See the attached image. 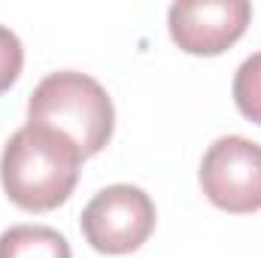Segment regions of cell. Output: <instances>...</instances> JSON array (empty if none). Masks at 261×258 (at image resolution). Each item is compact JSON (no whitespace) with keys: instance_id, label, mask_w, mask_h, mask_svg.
Returning a JSON list of instances; mask_svg holds the SVG:
<instances>
[{"instance_id":"obj_4","label":"cell","mask_w":261,"mask_h":258,"mask_svg":"<svg viewBox=\"0 0 261 258\" xmlns=\"http://www.w3.org/2000/svg\"><path fill=\"white\" fill-rule=\"evenodd\" d=\"M200 189L225 213L246 216L261 210V143L240 134L219 137L203 152Z\"/></svg>"},{"instance_id":"obj_1","label":"cell","mask_w":261,"mask_h":258,"mask_svg":"<svg viewBox=\"0 0 261 258\" xmlns=\"http://www.w3.org/2000/svg\"><path fill=\"white\" fill-rule=\"evenodd\" d=\"M82 161V152L64 134L24 125L3 146L0 183L15 207L28 213H49L73 194Z\"/></svg>"},{"instance_id":"obj_5","label":"cell","mask_w":261,"mask_h":258,"mask_svg":"<svg viewBox=\"0 0 261 258\" xmlns=\"http://www.w3.org/2000/svg\"><path fill=\"white\" fill-rule=\"evenodd\" d=\"M246 0H179L167 12L173 43L189 55H222L249 28Z\"/></svg>"},{"instance_id":"obj_7","label":"cell","mask_w":261,"mask_h":258,"mask_svg":"<svg viewBox=\"0 0 261 258\" xmlns=\"http://www.w3.org/2000/svg\"><path fill=\"white\" fill-rule=\"evenodd\" d=\"M234 104H237V110L249 122L261 125V52L249 55L243 64L237 67V76H234Z\"/></svg>"},{"instance_id":"obj_2","label":"cell","mask_w":261,"mask_h":258,"mask_svg":"<svg viewBox=\"0 0 261 258\" xmlns=\"http://www.w3.org/2000/svg\"><path fill=\"white\" fill-rule=\"evenodd\" d=\"M28 125L64 134L82 158H91L113 140L116 110L113 97L97 79L79 70H58L31 91Z\"/></svg>"},{"instance_id":"obj_6","label":"cell","mask_w":261,"mask_h":258,"mask_svg":"<svg viewBox=\"0 0 261 258\" xmlns=\"http://www.w3.org/2000/svg\"><path fill=\"white\" fill-rule=\"evenodd\" d=\"M0 258H73L61 231L46 225H12L0 234Z\"/></svg>"},{"instance_id":"obj_8","label":"cell","mask_w":261,"mask_h":258,"mask_svg":"<svg viewBox=\"0 0 261 258\" xmlns=\"http://www.w3.org/2000/svg\"><path fill=\"white\" fill-rule=\"evenodd\" d=\"M21 64H24L21 40L6 24H0V94L15 85V79L21 76Z\"/></svg>"},{"instance_id":"obj_3","label":"cell","mask_w":261,"mask_h":258,"mask_svg":"<svg viewBox=\"0 0 261 258\" xmlns=\"http://www.w3.org/2000/svg\"><path fill=\"white\" fill-rule=\"evenodd\" d=\"M155 203L152 197L128 183L107 186L82 210L79 228L91 249L103 255L137 252L155 231Z\"/></svg>"}]
</instances>
